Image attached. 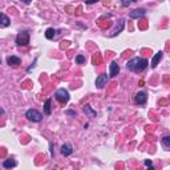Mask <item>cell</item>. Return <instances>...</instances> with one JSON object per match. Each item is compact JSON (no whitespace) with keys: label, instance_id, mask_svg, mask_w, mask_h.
<instances>
[{"label":"cell","instance_id":"cell-5","mask_svg":"<svg viewBox=\"0 0 170 170\" xmlns=\"http://www.w3.org/2000/svg\"><path fill=\"white\" fill-rule=\"evenodd\" d=\"M145 15H146V9L137 8V9H133V11L129 12V18L130 19H140V18H144Z\"/></svg>","mask_w":170,"mask_h":170},{"label":"cell","instance_id":"cell-16","mask_svg":"<svg viewBox=\"0 0 170 170\" xmlns=\"http://www.w3.org/2000/svg\"><path fill=\"white\" fill-rule=\"evenodd\" d=\"M84 112L88 114V117H96V112L92 109L90 105H85V107H84Z\"/></svg>","mask_w":170,"mask_h":170},{"label":"cell","instance_id":"cell-21","mask_svg":"<svg viewBox=\"0 0 170 170\" xmlns=\"http://www.w3.org/2000/svg\"><path fill=\"white\" fill-rule=\"evenodd\" d=\"M66 114H71V116H76V112H73V110H68V112H66Z\"/></svg>","mask_w":170,"mask_h":170},{"label":"cell","instance_id":"cell-20","mask_svg":"<svg viewBox=\"0 0 170 170\" xmlns=\"http://www.w3.org/2000/svg\"><path fill=\"white\" fill-rule=\"evenodd\" d=\"M145 166H152V161H150V159H145Z\"/></svg>","mask_w":170,"mask_h":170},{"label":"cell","instance_id":"cell-11","mask_svg":"<svg viewBox=\"0 0 170 170\" xmlns=\"http://www.w3.org/2000/svg\"><path fill=\"white\" fill-rule=\"evenodd\" d=\"M162 56H164V53H162L161 51H159V52H157L156 55L153 56V60H152V66H153V68H156V66L158 65V63L162 60Z\"/></svg>","mask_w":170,"mask_h":170},{"label":"cell","instance_id":"cell-4","mask_svg":"<svg viewBox=\"0 0 170 170\" xmlns=\"http://www.w3.org/2000/svg\"><path fill=\"white\" fill-rule=\"evenodd\" d=\"M28 43H29V33L27 31L20 32L16 36V44L18 45H28Z\"/></svg>","mask_w":170,"mask_h":170},{"label":"cell","instance_id":"cell-23","mask_svg":"<svg viewBox=\"0 0 170 170\" xmlns=\"http://www.w3.org/2000/svg\"><path fill=\"white\" fill-rule=\"evenodd\" d=\"M147 170H154V167H153V166H147Z\"/></svg>","mask_w":170,"mask_h":170},{"label":"cell","instance_id":"cell-15","mask_svg":"<svg viewBox=\"0 0 170 170\" xmlns=\"http://www.w3.org/2000/svg\"><path fill=\"white\" fill-rule=\"evenodd\" d=\"M51 104H52V100H51V98H48V100L44 102V113H45L47 116L51 114Z\"/></svg>","mask_w":170,"mask_h":170},{"label":"cell","instance_id":"cell-6","mask_svg":"<svg viewBox=\"0 0 170 170\" xmlns=\"http://www.w3.org/2000/svg\"><path fill=\"white\" fill-rule=\"evenodd\" d=\"M124 27H125V20H124V19H120V20L117 21V24H116L113 32L110 33V37H114V36H117L118 33H121L122 29H124Z\"/></svg>","mask_w":170,"mask_h":170},{"label":"cell","instance_id":"cell-7","mask_svg":"<svg viewBox=\"0 0 170 170\" xmlns=\"http://www.w3.org/2000/svg\"><path fill=\"white\" fill-rule=\"evenodd\" d=\"M107 83H108V76L105 75V73L98 75L97 78H96V87H97L98 89H102V88L107 85Z\"/></svg>","mask_w":170,"mask_h":170},{"label":"cell","instance_id":"cell-8","mask_svg":"<svg viewBox=\"0 0 170 170\" xmlns=\"http://www.w3.org/2000/svg\"><path fill=\"white\" fill-rule=\"evenodd\" d=\"M72 153H73V146L71 144H64L63 146H61V154H63L64 157L71 156Z\"/></svg>","mask_w":170,"mask_h":170},{"label":"cell","instance_id":"cell-2","mask_svg":"<svg viewBox=\"0 0 170 170\" xmlns=\"http://www.w3.org/2000/svg\"><path fill=\"white\" fill-rule=\"evenodd\" d=\"M25 117L32 122H40L43 121V114L36 109H29L25 112Z\"/></svg>","mask_w":170,"mask_h":170},{"label":"cell","instance_id":"cell-12","mask_svg":"<svg viewBox=\"0 0 170 170\" xmlns=\"http://www.w3.org/2000/svg\"><path fill=\"white\" fill-rule=\"evenodd\" d=\"M7 63H8V65H12V66H18L19 64L21 63V60L18 57V56H9L8 59H7Z\"/></svg>","mask_w":170,"mask_h":170},{"label":"cell","instance_id":"cell-10","mask_svg":"<svg viewBox=\"0 0 170 170\" xmlns=\"http://www.w3.org/2000/svg\"><path fill=\"white\" fill-rule=\"evenodd\" d=\"M118 72H120V66H118V64L116 63V61H113V63L110 64L109 76H110V77H116V76L118 75Z\"/></svg>","mask_w":170,"mask_h":170},{"label":"cell","instance_id":"cell-1","mask_svg":"<svg viewBox=\"0 0 170 170\" xmlns=\"http://www.w3.org/2000/svg\"><path fill=\"white\" fill-rule=\"evenodd\" d=\"M147 64H149V61L144 57H133L128 61L126 68L134 73H141L147 68Z\"/></svg>","mask_w":170,"mask_h":170},{"label":"cell","instance_id":"cell-18","mask_svg":"<svg viewBox=\"0 0 170 170\" xmlns=\"http://www.w3.org/2000/svg\"><path fill=\"white\" fill-rule=\"evenodd\" d=\"M162 145L167 149H170V135H165L164 138H162Z\"/></svg>","mask_w":170,"mask_h":170},{"label":"cell","instance_id":"cell-19","mask_svg":"<svg viewBox=\"0 0 170 170\" xmlns=\"http://www.w3.org/2000/svg\"><path fill=\"white\" fill-rule=\"evenodd\" d=\"M76 63L77 64H85V57L83 55H77L76 56Z\"/></svg>","mask_w":170,"mask_h":170},{"label":"cell","instance_id":"cell-13","mask_svg":"<svg viewBox=\"0 0 170 170\" xmlns=\"http://www.w3.org/2000/svg\"><path fill=\"white\" fill-rule=\"evenodd\" d=\"M18 165V162L15 161V159H4V162H3V166H4V169H8V170H11V169H13L15 166Z\"/></svg>","mask_w":170,"mask_h":170},{"label":"cell","instance_id":"cell-14","mask_svg":"<svg viewBox=\"0 0 170 170\" xmlns=\"http://www.w3.org/2000/svg\"><path fill=\"white\" fill-rule=\"evenodd\" d=\"M9 25V19L6 13H0V27L1 28H6Z\"/></svg>","mask_w":170,"mask_h":170},{"label":"cell","instance_id":"cell-3","mask_svg":"<svg viewBox=\"0 0 170 170\" xmlns=\"http://www.w3.org/2000/svg\"><path fill=\"white\" fill-rule=\"evenodd\" d=\"M55 97H56V100H57L59 102L65 104V102H68V101H69V93H68V90H66V89L60 88V89L56 90Z\"/></svg>","mask_w":170,"mask_h":170},{"label":"cell","instance_id":"cell-17","mask_svg":"<svg viewBox=\"0 0 170 170\" xmlns=\"http://www.w3.org/2000/svg\"><path fill=\"white\" fill-rule=\"evenodd\" d=\"M55 35H56V31L53 28H48L47 29V32H45V37L48 39V40H52L53 37H55Z\"/></svg>","mask_w":170,"mask_h":170},{"label":"cell","instance_id":"cell-22","mask_svg":"<svg viewBox=\"0 0 170 170\" xmlns=\"http://www.w3.org/2000/svg\"><path fill=\"white\" fill-rule=\"evenodd\" d=\"M130 4H132V1H122V6H130Z\"/></svg>","mask_w":170,"mask_h":170},{"label":"cell","instance_id":"cell-9","mask_svg":"<svg viewBox=\"0 0 170 170\" xmlns=\"http://www.w3.org/2000/svg\"><path fill=\"white\" fill-rule=\"evenodd\" d=\"M146 100H147L146 93H144V92H138L137 95H135V102H137L138 105H144L145 102H146Z\"/></svg>","mask_w":170,"mask_h":170}]
</instances>
